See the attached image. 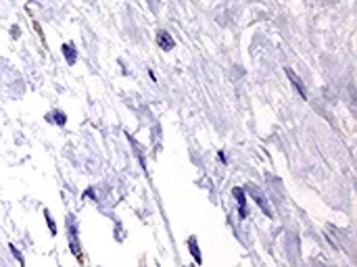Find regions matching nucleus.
Listing matches in <instances>:
<instances>
[{"instance_id":"obj_3","label":"nucleus","mask_w":357,"mask_h":267,"mask_svg":"<svg viewBox=\"0 0 357 267\" xmlns=\"http://www.w3.org/2000/svg\"><path fill=\"white\" fill-rule=\"evenodd\" d=\"M284 71H286V75H289V79L292 82V86H294V90L299 92V96L303 100H307V92H305V88H303V82L301 79L297 77V73H294V71L291 69V67H284Z\"/></svg>"},{"instance_id":"obj_9","label":"nucleus","mask_w":357,"mask_h":267,"mask_svg":"<svg viewBox=\"0 0 357 267\" xmlns=\"http://www.w3.org/2000/svg\"><path fill=\"white\" fill-rule=\"evenodd\" d=\"M8 251H11V255L15 257L17 261H19V265H21V267H25V257L21 255V251H19V248H17L13 242H8Z\"/></svg>"},{"instance_id":"obj_4","label":"nucleus","mask_w":357,"mask_h":267,"mask_svg":"<svg viewBox=\"0 0 357 267\" xmlns=\"http://www.w3.org/2000/svg\"><path fill=\"white\" fill-rule=\"evenodd\" d=\"M61 52H63V57H65V61H67V65H75V61H77V52H75V46H73V44L65 42L63 46H61Z\"/></svg>"},{"instance_id":"obj_7","label":"nucleus","mask_w":357,"mask_h":267,"mask_svg":"<svg viewBox=\"0 0 357 267\" xmlns=\"http://www.w3.org/2000/svg\"><path fill=\"white\" fill-rule=\"evenodd\" d=\"M251 194H253V199H255V202H257V204H259V207H261V211H263V213H265V215H267V217H274V215H272V209H269V207H267V202H265V199H263V197H261V194H259L257 190H251Z\"/></svg>"},{"instance_id":"obj_11","label":"nucleus","mask_w":357,"mask_h":267,"mask_svg":"<svg viewBox=\"0 0 357 267\" xmlns=\"http://www.w3.org/2000/svg\"><path fill=\"white\" fill-rule=\"evenodd\" d=\"M11 32H13V38H19V28H13Z\"/></svg>"},{"instance_id":"obj_10","label":"nucleus","mask_w":357,"mask_h":267,"mask_svg":"<svg viewBox=\"0 0 357 267\" xmlns=\"http://www.w3.org/2000/svg\"><path fill=\"white\" fill-rule=\"evenodd\" d=\"M44 217H46V224H48L50 234H52V236H57V224H55V219H52V215H50V211H48V209H44Z\"/></svg>"},{"instance_id":"obj_5","label":"nucleus","mask_w":357,"mask_h":267,"mask_svg":"<svg viewBox=\"0 0 357 267\" xmlns=\"http://www.w3.org/2000/svg\"><path fill=\"white\" fill-rule=\"evenodd\" d=\"M69 246H71V253L77 257V259H82V248H80V242H77L75 228L71 230V226H69Z\"/></svg>"},{"instance_id":"obj_2","label":"nucleus","mask_w":357,"mask_h":267,"mask_svg":"<svg viewBox=\"0 0 357 267\" xmlns=\"http://www.w3.org/2000/svg\"><path fill=\"white\" fill-rule=\"evenodd\" d=\"M232 197L236 199V202H238V215H240V219H247L249 217V207H247V194H245V190H242V188H234Z\"/></svg>"},{"instance_id":"obj_6","label":"nucleus","mask_w":357,"mask_h":267,"mask_svg":"<svg viewBox=\"0 0 357 267\" xmlns=\"http://www.w3.org/2000/svg\"><path fill=\"white\" fill-rule=\"evenodd\" d=\"M188 251H190V255H193V259H195L196 265L203 263V255H201V251H198V244H196V238L195 236L188 238Z\"/></svg>"},{"instance_id":"obj_8","label":"nucleus","mask_w":357,"mask_h":267,"mask_svg":"<svg viewBox=\"0 0 357 267\" xmlns=\"http://www.w3.org/2000/svg\"><path fill=\"white\" fill-rule=\"evenodd\" d=\"M48 117H50V121H55L57 126H65V123H67V115L63 111H52Z\"/></svg>"},{"instance_id":"obj_1","label":"nucleus","mask_w":357,"mask_h":267,"mask_svg":"<svg viewBox=\"0 0 357 267\" xmlns=\"http://www.w3.org/2000/svg\"><path fill=\"white\" fill-rule=\"evenodd\" d=\"M155 40H157V46H159L163 52H169V50H173V46H176V42H173L171 33L165 32V30H157Z\"/></svg>"}]
</instances>
